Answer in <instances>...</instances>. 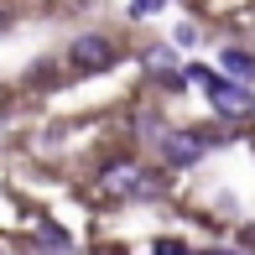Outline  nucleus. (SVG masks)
<instances>
[{"label": "nucleus", "mask_w": 255, "mask_h": 255, "mask_svg": "<svg viewBox=\"0 0 255 255\" xmlns=\"http://www.w3.org/2000/svg\"><path fill=\"white\" fill-rule=\"evenodd\" d=\"M146 68L161 78V84H172V89H182V73H172V52L167 47H156V52H146Z\"/></svg>", "instance_id": "obj_5"}, {"label": "nucleus", "mask_w": 255, "mask_h": 255, "mask_svg": "<svg viewBox=\"0 0 255 255\" xmlns=\"http://www.w3.org/2000/svg\"><path fill=\"white\" fill-rule=\"evenodd\" d=\"M115 57H120V47H115L110 37H99V31H84V37H73V47H68V63L84 68V73H104V68H115Z\"/></svg>", "instance_id": "obj_3"}, {"label": "nucleus", "mask_w": 255, "mask_h": 255, "mask_svg": "<svg viewBox=\"0 0 255 255\" xmlns=\"http://www.w3.org/2000/svg\"><path fill=\"white\" fill-rule=\"evenodd\" d=\"M188 73H193V78H198V84L208 89V99H214V110H219V115H229V120H245V115L255 110V99L245 94V89H235L224 73H214V68H198V63H193Z\"/></svg>", "instance_id": "obj_2"}, {"label": "nucleus", "mask_w": 255, "mask_h": 255, "mask_svg": "<svg viewBox=\"0 0 255 255\" xmlns=\"http://www.w3.org/2000/svg\"><path fill=\"white\" fill-rule=\"evenodd\" d=\"M37 240H42L47 250H68V240H63V229H57V224H37Z\"/></svg>", "instance_id": "obj_7"}, {"label": "nucleus", "mask_w": 255, "mask_h": 255, "mask_svg": "<svg viewBox=\"0 0 255 255\" xmlns=\"http://www.w3.org/2000/svg\"><path fill=\"white\" fill-rule=\"evenodd\" d=\"M94 255H125V250H110V245H104V250H94Z\"/></svg>", "instance_id": "obj_9"}, {"label": "nucleus", "mask_w": 255, "mask_h": 255, "mask_svg": "<svg viewBox=\"0 0 255 255\" xmlns=\"http://www.w3.org/2000/svg\"><path fill=\"white\" fill-rule=\"evenodd\" d=\"M208 135L203 130H172L167 141H161V156H167V167H193V161L203 156Z\"/></svg>", "instance_id": "obj_4"}, {"label": "nucleus", "mask_w": 255, "mask_h": 255, "mask_svg": "<svg viewBox=\"0 0 255 255\" xmlns=\"http://www.w3.org/2000/svg\"><path fill=\"white\" fill-rule=\"evenodd\" d=\"M99 193H110V198H151L156 177L141 161H110V167L99 172Z\"/></svg>", "instance_id": "obj_1"}, {"label": "nucleus", "mask_w": 255, "mask_h": 255, "mask_svg": "<svg viewBox=\"0 0 255 255\" xmlns=\"http://www.w3.org/2000/svg\"><path fill=\"white\" fill-rule=\"evenodd\" d=\"M219 63L229 68V78H255V57L240 52V47H224V52H219Z\"/></svg>", "instance_id": "obj_6"}, {"label": "nucleus", "mask_w": 255, "mask_h": 255, "mask_svg": "<svg viewBox=\"0 0 255 255\" xmlns=\"http://www.w3.org/2000/svg\"><path fill=\"white\" fill-rule=\"evenodd\" d=\"M5 21H10V16H5V10H0V31H5Z\"/></svg>", "instance_id": "obj_10"}, {"label": "nucleus", "mask_w": 255, "mask_h": 255, "mask_svg": "<svg viewBox=\"0 0 255 255\" xmlns=\"http://www.w3.org/2000/svg\"><path fill=\"white\" fill-rule=\"evenodd\" d=\"M156 255H188V245L182 240H156Z\"/></svg>", "instance_id": "obj_8"}]
</instances>
